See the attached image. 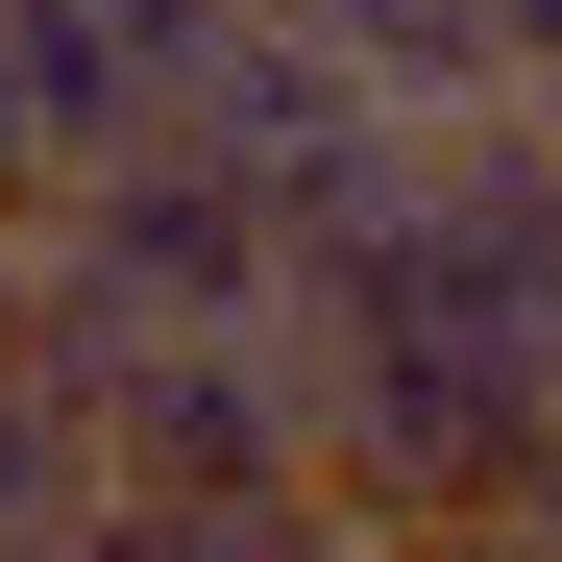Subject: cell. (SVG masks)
<instances>
[{"mask_svg": "<svg viewBox=\"0 0 562 562\" xmlns=\"http://www.w3.org/2000/svg\"><path fill=\"white\" fill-rule=\"evenodd\" d=\"M123 440V514H294L318 490V342H171L99 392Z\"/></svg>", "mask_w": 562, "mask_h": 562, "instance_id": "obj_1", "label": "cell"}, {"mask_svg": "<svg viewBox=\"0 0 562 562\" xmlns=\"http://www.w3.org/2000/svg\"><path fill=\"white\" fill-rule=\"evenodd\" d=\"M196 49H221V0H0V99H25L49 196L123 171V147H171V74Z\"/></svg>", "mask_w": 562, "mask_h": 562, "instance_id": "obj_2", "label": "cell"}, {"mask_svg": "<svg viewBox=\"0 0 562 562\" xmlns=\"http://www.w3.org/2000/svg\"><path fill=\"white\" fill-rule=\"evenodd\" d=\"M490 99H514V123L562 147V0H490Z\"/></svg>", "mask_w": 562, "mask_h": 562, "instance_id": "obj_3", "label": "cell"}, {"mask_svg": "<svg viewBox=\"0 0 562 562\" xmlns=\"http://www.w3.org/2000/svg\"><path fill=\"white\" fill-rule=\"evenodd\" d=\"M367 562H562V538H367Z\"/></svg>", "mask_w": 562, "mask_h": 562, "instance_id": "obj_4", "label": "cell"}, {"mask_svg": "<svg viewBox=\"0 0 562 562\" xmlns=\"http://www.w3.org/2000/svg\"><path fill=\"white\" fill-rule=\"evenodd\" d=\"M49 562H123V538H49Z\"/></svg>", "mask_w": 562, "mask_h": 562, "instance_id": "obj_5", "label": "cell"}]
</instances>
